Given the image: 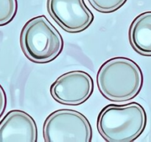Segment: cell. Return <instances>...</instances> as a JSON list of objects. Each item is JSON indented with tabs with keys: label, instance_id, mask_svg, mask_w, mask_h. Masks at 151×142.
Masks as SVG:
<instances>
[{
	"label": "cell",
	"instance_id": "obj_1",
	"mask_svg": "<svg viewBox=\"0 0 151 142\" xmlns=\"http://www.w3.org/2000/svg\"><path fill=\"white\" fill-rule=\"evenodd\" d=\"M96 79L102 96L116 103L134 99L144 84L141 67L132 59L122 56L105 62L98 70Z\"/></svg>",
	"mask_w": 151,
	"mask_h": 142
},
{
	"label": "cell",
	"instance_id": "obj_2",
	"mask_svg": "<svg viewBox=\"0 0 151 142\" xmlns=\"http://www.w3.org/2000/svg\"><path fill=\"white\" fill-rule=\"evenodd\" d=\"M147 122V113L140 104H111L100 111L97 127L106 141L131 142L144 133Z\"/></svg>",
	"mask_w": 151,
	"mask_h": 142
},
{
	"label": "cell",
	"instance_id": "obj_3",
	"mask_svg": "<svg viewBox=\"0 0 151 142\" xmlns=\"http://www.w3.org/2000/svg\"><path fill=\"white\" fill-rule=\"evenodd\" d=\"M20 44L24 56L37 64L52 62L64 47L61 34L44 15L26 22L21 31Z\"/></svg>",
	"mask_w": 151,
	"mask_h": 142
},
{
	"label": "cell",
	"instance_id": "obj_4",
	"mask_svg": "<svg viewBox=\"0 0 151 142\" xmlns=\"http://www.w3.org/2000/svg\"><path fill=\"white\" fill-rule=\"evenodd\" d=\"M43 136L46 142H91L93 133L83 114L74 109H60L45 119Z\"/></svg>",
	"mask_w": 151,
	"mask_h": 142
},
{
	"label": "cell",
	"instance_id": "obj_5",
	"mask_svg": "<svg viewBox=\"0 0 151 142\" xmlns=\"http://www.w3.org/2000/svg\"><path fill=\"white\" fill-rule=\"evenodd\" d=\"M94 81L88 72L72 70L60 75L50 87V94L55 101L68 106H79L93 94Z\"/></svg>",
	"mask_w": 151,
	"mask_h": 142
},
{
	"label": "cell",
	"instance_id": "obj_6",
	"mask_svg": "<svg viewBox=\"0 0 151 142\" xmlns=\"http://www.w3.org/2000/svg\"><path fill=\"white\" fill-rule=\"evenodd\" d=\"M50 16L66 32L78 33L88 29L94 16L84 0H47Z\"/></svg>",
	"mask_w": 151,
	"mask_h": 142
},
{
	"label": "cell",
	"instance_id": "obj_7",
	"mask_svg": "<svg viewBox=\"0 0 151 142\" xmlns=\"http://www.w3.org/2000/svg\"><path fill=\"white\" fill-rule=\"evenodd\" d=\"M36 122L27 112L10 110L0 121V142H36Z\"/></svg>",
	"mask_w": 151,
	"mask_h": 142
},
{
	"label": "cell",
	"instance_id": "obj_8",
	"mask_svg": "<svg viewBox=\"0 0 151 142\" xmlns=\"http://www.w3.org/2000/svg\"><path fill=\"white\" fill-rule=\"evenodd\" d=\"M130 44L144 56H151V11L138 15L131 22L128 31Z\"/></svg>",
	"mask_w": 151,
	"mask_h": 142
},
{
	"label": "cell",
	"instance_id": "obj_9",
	"mask_svg": "<svg viewBox=\"0 0 151 142\" xmlns=\"http://www.w3.org/2000/svg\"><path fill=\"white\" fill-rule=\"evenodd\" d=\"M17 11V0H0V27L10 24Z\"/></svg>",
	"mask_w": 151,
	"mask_h": 142
},
{
	"label": "cell",
	"instance_id": "obj_10",
	"mask_svg": "<svg viewBox=\"0 0 151 142\" xmlns=\"http://www.w3.org/2000/svg\"><path fill=\"white\" fill-rule=\"evenodd\" d=\"M128 0H88L90 5L97 12L111 13L120 9Z\"/></svg>",
	"mask_w": 151,
	"mask_h": 142
},
{
	"label": "cell",
	"instance_id": "obj_11",
	"mask_svg": "<svg viewBox=\"0 0 151 142\" xmlns=\"http://www.w3.org/2000/svg\"><path fill=\"white\" fill-rule=\"evenodd\" d=\"M7 106V96L2 86L0 84V118L4 114Z\"/></svg>",
	"mask_w": 151,
	"mask_h": 142
}]
</instances>
